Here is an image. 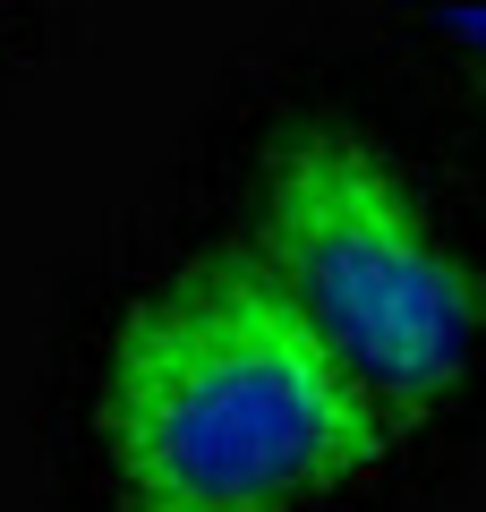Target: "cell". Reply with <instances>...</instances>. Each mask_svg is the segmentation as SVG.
I'll return each instance as SVG.
<instances>
[{
    "label": "cell",
    "mask_w": 486,
    "mask_h": 512,
    "mask_svg": "<svg viewBox=\"0 0 486 512\" xmlns=\"http://www.w3.org/2000/svg\"><path fill=\"white\" fill-rule=\"evenodd\" d=\"M435 35H444V43H461V52L486 69V18H435Z\"/></svg>",
    "instance_id": "3"
},
{
    "label": "cell",
    "mask_w": 486,
    "mask_h": 512,
    "mask_svg": "<svg viewBox=\"0 0 486 512\" xmlns=\"http://www.w3.org/2000/svg\"><path fill=\"white\" fill-rule=\"evenodd\" d=\"M239 248L401 444L469 384L486 291L469 256L435 231L418 188L367 137L299 120L265 154Z\"/></svg>",
    "instance_id": "2"
},
{
    "label": "cell",
    "mask_w": 486,
    "mask_h": 512,
    "mask_svg": "<svg viewBox=\"0 0 486 512\" xmlns=\"http://www.w3.org/2000/svg\"><path fill=\"white\" fill-rule=\"evenodd\" d=\"M94 427L128 512H307L401 453L239 239L180 256L111 325Z\"/></svg>",
    "instance_id": "1"
}]
</instances>
